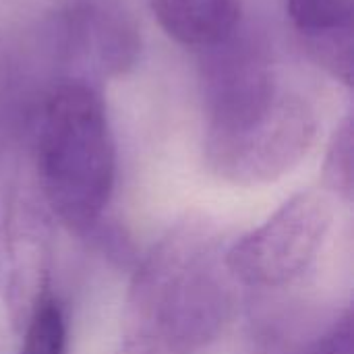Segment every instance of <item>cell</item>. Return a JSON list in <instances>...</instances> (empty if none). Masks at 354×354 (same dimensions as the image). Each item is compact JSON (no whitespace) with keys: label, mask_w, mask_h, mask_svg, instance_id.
Wrapping results in <instances>:
<instances>
[{"label":"cell","mask_w":354,"mask_h":354,"mask_svg":"<svg viewBox=\"0 0 354 354\" xmlns=\"http://www.w3.org/2000/svg\"><path fill=\"white\" fill-rule=\"evenodd\" d=\"M35 166L54 216L81 234L97 228L116 185V143L104 97L87 79H64L44 97Z\"/></svg>","instance_id":"obj_2"},{"label":"cell","mask_w":354,"mask_h":354,"mask_svg":"<svg viewBox=\"0 0 354 354\" xmlns=\"http://www.w3.org/2000/svg\"><path fill=\"white\" fill-rule=\"evenodd\" d=\"M353 118L346 116L334 131L324 168H322V180L328 195H334L346 203L353 201L354 193V172H353Z\"/></svg>","instance_id":"obj_9"},{"label":"cell","mask_w":354,"mask_h":354,"mask_svg":"<svg viewBox=\"0 0 354 354\" xmlns=\"http://www.w3.org/2000/svg\"><path fill=\"white\" fill-rule=\"evenodd\" d=\"M315 139V110L301 95L278 87L245 106L207 116L203 160L222 183L263 187L290 174Z\"/></svg>","instance_id":"obj_3"},{"label":"cell","mask_w":354,"mask_h":354,"mask_svg":"<svg viewBox=\"0 0 354 354\" xmlns=\"http://www.w3.org/2000/svg\"><path fill=\"white\" fill-rule=\"evenodd\" d=\"M158 25L174 41L209 50L241 27V0H149Z\"/></svg>","instance_id":"obj_7"},{"label":"cell","mask_w":354,"mask_h":354,"mask_svg":"<svg viewBox=\"0 0 354 354\" xmlns=\"http://www.w3.org/2000/svg\"><path fill=\"white\" fill-rule=\"evenodd\" d=\"M334 201L326 191H301L261 226L226 247V268L236 284L280 288L303 276L317 259L334 224Z\"/></svg>","instance_id":"obj_4"},{"label":"cell","mask_w":354,"mask_h":354,"mask_svg":"<svg viewBox=\"0 0 354 354\" xmlns=\"http://www.w3.org/2000/svg\"><path fill=\"white\" fill-rule=\"evenodd\" d=\"M116 354H153L149 353V351H145V348H141V346H137V344H133V342H129V340H122L120 342V346H118V351Z\"/></svg>","instance_id":"obj_11"},{"label":"cell","mask_w":354,"mask_h":354,"mask_svg":"<svg viewBox=\"0 0 354 354\" xmlns=\"http://www.w3.org/2000/svg\"><path fill=\"white\" fill-rule=\"evenodd\" d=\"M286 12L309 56L336 81L351 87L354 0H286Z\"/></svg>","instance_id":"obj_6"},{"label":"cell","mask_w":354,"mask_h":354,"mask_svg":"<svg viewBox=\"0 0 354 354\" xmlns=\"http://www.w3.org/2000/svg\"><path fill=\"white\" fill-rule=\"evenodd\" d=\"M64 50L73 62L102 75H122L135 66L141 37L133 21L112 6L83 4L64 17Z\"/></svg>","instance_id":"obj_5"},{"label":"cell","mask_w":354,"mask_h":354,"mask_svg":"<svg viewBox=\"0 0 354 354\" xmlns=\"http://www.w3.org/2000/svg\"><path fill=\"white\" fill-rule=\"evenodd\" d=\"M25 332L17 354H66L68 328L60 303L46 295L25 319Z\"/></svg>","instance_id":"obj_8"},{"label":"cell","mask_w":354,"mask_h":354,"mask_svg":"<svg viewBox=\"0 0 354 354\" xmlns=\"http://www.w3.org/2000/svg\"><path fill=\"white\" fill-rule=\"evenodd\" d=\"M305 354H354L353 313L344 311L340 319Z\"/></svg>","instance_id":"obj_10"},{"label":"cell","mask_w":354,"mask_h":354,"mask_svg":"<svg viewBox=\"0 0 354 354\" xmlns=\"http://www.w3.org/2000/svg\"><path fill=\"white\" fill-rule=\"evenodd\" d=\"M218 226L203 216L176 222L133 274L124 336L153 354H203L234 315V278Z\"/></svg>","instance_id":"obj_1"}]
</instances>
